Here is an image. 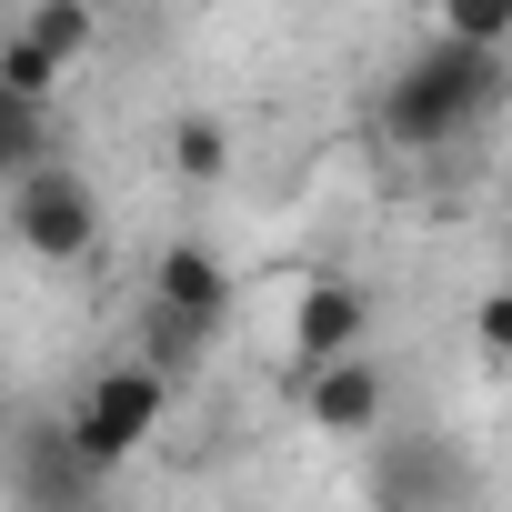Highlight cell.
<instances>
[{"mask_svg": "<svg viewBox=\"0 0 512 512\" xmlns=\"http://www.w3.org/2000/svg\"><path fill=\"white\" fill-rule=\"evenodd\" d=\"M201 352H211V332H201V322H181V312L141 302V362H151V372H171V382H181Z\"/></svg>", "mask_w": 512, "mask_h": 512, "instance_id": "obj_12", "label": "cell"}, {"mask_svg": "<svg viewBox=\"0 0 512 512\" xmlns=\"http://www.w3.org/2000/svg\"><path fill=\"white\" fill-rule=\"evenodd\" d=\"M151 302L181 312V322H201V332H221V312H231V262H221L201 231H181V241H161V262H151Z\"/></svg>", "mask_w": 512, "mask_h": 512, "instance_id": "obj_7", "label": "cell"}, {"mask_svg": "<svg viewBox=\"0 0 512 512\" xmlns=\"http://www.w3.org/2000/svg\"><path fill=\"white\" fill-rule=\"evenodd\" d=\"M61 81H71V71H61V61H41L21 31L0 41V91H21V101H41V111H51V101H61Z\"/></svg>", "mask_w": 512, "mask_h": 512, "instance_id": "obj_14", "label": "cell"}, {"mask_svg": "<svg viewBox=\"0 0 512 512\" xmlns=\"http://www.w3.org/2000/svg\"><path fill=\"white\" fill-rule=\"evenodd\" d=\"M21 41H31L41 61L81 71V61H91V41H101V11H91V0H31V11H21Z\"/></svg>", "mask_w": 512, "mask_h": 512, "instance_id": "obj_9", "label": "cell"}, {"mask_svg": "<svg viewBox=\"0 0 512 512\" xmlns=\"http://www.w3.org/2000/svg\"><path fill=\"white\" fill-rule=\"evenodd\" d=\"M472 352H482V372H512V282L472 302Z\"/></svg>", "mask_w": 512, "mask_h": 512, "instance_id": "obj_15", "label": "cell"}, {"mask_svg": "<svg viewBox=\"0 0 512 512\" xmlns=\"http://www.w3.org/2000/svg\"><path fill=\"white\" fill-rule=\"evenodd\" d=\"M0 201H11V171H0Z\"/></svg>", "mask_w": 512, "mask_h": 512, "instance_id": "obj_16", "label": "cell"}, {"mask_svg": "<svg viewBox=\"0 0 512 512\" xmlns=\"http://www.w3.org/2000/svg\"><path fill=\"white\" fill-rule=\"evenodd\" d=\"M302 422H312L322 442H382V422H392V372H382L372 352L302 372Z\"/></svg>", "mask_w": 512, "mask_h": 512, "instance_id": "obj_5", "label": "cell"}, {"mask_svg": "<svg viewBox=\"0 0 512 512\" xmlns=\"http://www.w3.org/2000/svg\"><path fill=\"white\" fill-rule=\"evenodd\" d=\"M161 412H171V372H151V362L131 352V362H111V372H101V382H91V392L61 412V432H71V452H81V462L111 482L131 452H151Z\"/></svg>", "mask_w": 512, "mask_h": 512, "instance_id": "obj_2", "label": "cell"}, {"mask_svg": "<svg viewBox=\"0 0 512 512\" xmlns=\"http://www.w3.org/2000/svg\"><path fill=\"white\" fill-rule=\"evenodd\" d=\"M171 171H181L191 191H211V181L231 171V131H221L211 111H181V121H171Z\"/></svg>", "mask_w": 512, "mask_h": 512, "instance_id": "obj_11", "label": "cell"}, {"mask_svg": "<svg viewBox=\"0 0 512 512\" xmlns=\"http://www.w3.org/2000/svg\"><path fill=\"white\" fill-rule=\"evenodd\" d=\"M432 31L462 51H512V0H432Z\"/></svg>", "mask_w": 512, "mask_h": 512, "instance_id": "obj_13", "label": "cell"}, {"mask_svg": "<svg viewBox=\"0 0 512 512\" xmlns=\"http://www.w3.org/2000/svg\"><path fill=\"white\" fill-rule=\"evenodd\" d=\"M462 492L452 452L432 432H402V442H372V512H442Z\"/></svg>", "mask_w": 512, "mask_h": 512, "instance_id": "obj_6", "label": "cell"}, {"mask_svg": "<svg viewBox=\"0 0 512 512\" xmlns=\"http://www.w3.org/2000/svg\"><path fill=\"white\" fill-rule=\"evenodd\" d=\"M91 492H101V472L71 452V432H61V422L21 442V502H31V512H91Z\"/></svg>", "mask_w": 512, "mask_h": 512, "instance_id": "obj_8", "label": "cell"}, {"mask_svg": "<svg viewBox=\"0 0 512 512\" xmlns=\"http://www.w3.org/2000/svg\"><path fill=\"white\" fill-rule=\"evenodd\" d=\"M352 352H372V292H362L352 272H312V282L292 292V362L322 372V362H352ZM302 372H292V382H302Z\"/></svg>", "mask_w": 512, "mask_h": 512, "instance_id": "obj_4", "label": "cell"}, {"mask_svg": "<svg viewBox=\"0 0 512 512\" xmlns=\"http://www.w3.org/2000/svg\"><path fill=\"white\" fill-rule=\"evenodd\" d=\"M502 91H512L502 51H462V41H432V51H412V61L382 81V101H372V131H382L392 151H442V141L482 131V121L502 111Z\"/></svg>", "mask_w": 512, "mask_h": 512, "instance_id": "obj_1", "label": "cell"}, {"mask_svg": "<svg viewBox=\"0 0 512 512\" xmlns=\"http://www.w3.org/2000/svg\"><path fill=\"white\" fill-rule=\"evenodd\" d=\"M61 151H51V111L41 101H21V91H0V171H11V191L31 181V171H51Z\"/></svg>", "mask_w": 512, "mask_h": 512, "instance_id": "obj_10", "label": "cell"}, {"mask_svg": "<svg viewBox=\"0 0 512 512\" xmlns=\"http://www.w3.org/2000/svg\"><path fill=\"white\" fill-rule=\"evenodd\" d=\"M11 241L31 251V262H91V241H101V191L71 171V161H51V171H31L21 191H11Z\"/></svg>", "mask_w": 512, "mask_h": 512, "instance_id": "obj_3", "label": "cell"}]
</instances>
